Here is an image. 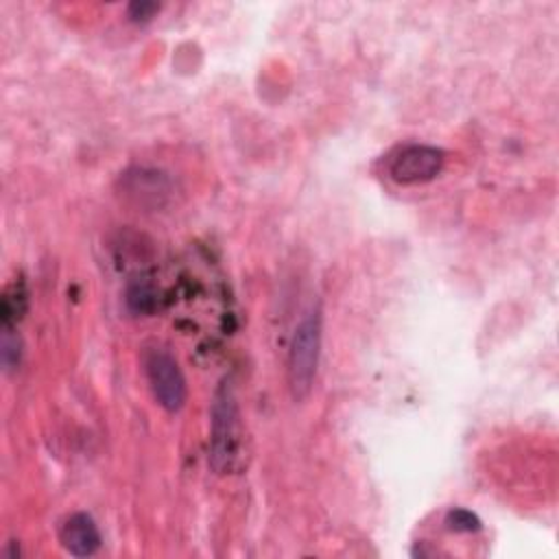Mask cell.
Returning <instances> with one entry per match:
<instances>
[{
  "mask_svg": "<svg viewBox=\"0 0 559 559\" xmlns=\"http://www.w3.org/2000/svg\"><path fill=\"white\" fill-rule=\"evenodd\" d=\"M24 301H26L24 290L17 288V284H13V286L4 293V297H2V308H0V312H2V325H4V328H13V323H15V321L20 319V314L24 312Z\"/></svg>",
  "mask_w": 559,
  "mask_h": 559,
  "instance_id": "cell-6",
  "label": "cell"
},
{
  "mask_svg": "<svg viewBox=\"0 0 559 559\" xmlns=\"http://www.w3.org/2000/svg\"><path fill=\"white\" fill-rule=\"evenodd\" d=\"M445 524L452 528V531H476L480 526V522L476 520L474 513L465 511V509H454L448 513L445 518Z\"/></svg>",
  "mask_w": 559,
  "mask_h": 559,
  "instance_id": "cell-7",
  "label": "cell"
},
{
  "mask_svg": "<svg viewBox=\"0 0 559 559\" xmlns=\"http://www.w3.org/2000/svg\"><path fill=\"white\" fill-rule=\"evenodd\" d=\"M159 7L155 2H133L129 4V17L135 20V22H144L148 20Z\"/></svg>",
  "mask_w": 559,
  "mask_h": 559,
  "instance_id": "cell-8",
  "label": "cell"
},
{
  "mask_svg": "<svg viewBox=\"0 0 559 559\" xmlns=\"http://www.w3.org/2000/svg\"><path fill=\"white\" fill-rule=\"evenodd\" d=\"M59 542L70 555L90 557L100 546V533L87 513H72L59 528Z\"/></svg>",
  "mask_w": 559,
  "mask_h": 559,
  "instance_id": "cell-5",
  "label": "cell"
},
{
  "mask_svg": "<svg viewBox=\"0 0 559 559\" xmlns=\"http://www.w3.org/2000/svg\"><path fill=\"white\" fill-rule=\"evenodd\" d=\"M443 168V151L428 144H406L389 159V177L397 183L413 186L435 179Z\"/></svg>",
  "mask_w": 559,
  "mask_h": 559,
  "instance_id": "cell-4",
  "label": "cell"
},
{
  "mask_svg": "<svg viewBox=\"0 0 559 559\" xmlns=\"http://www.w3.org/2000/svg\"><path fill=\"white\" fill-rule=\"evenodd\" d=\"M240 448V424L238 406L229 384H221L212 404V445L210 463L216 472H227L234 467Z\"/></svg>",
  "mask_w": 559,
  "mask_h": 559,
  "instance_id": "cell-2",
  "label": "cell"
},
{
  "mask_svg": "<svg viewBox=\"0 0 559 559\" xmlns=\"http://www.w3.org/2000/svg\"><path fill=\"white\" fill-rule=\"evenodd\" d=\"M321 352V314L310 310L295 328L288 349V389L295 402L304 400L314 382Z\"/></svg>",
  "mask_w": 559,
  "mask_h": 559,
  "instance_id": "cell-1",
  "label": "cell"
},
{
  "mask_svg": "<svg viewBox=\"0 0 559 559\" xmlns=\"http://www.w3.org/2000/svg\"><path fill=\"white\" fill-rule=\"evenodd\" d=\"M144 371L157 404L168 413L179 411L186 402V380L177 360L166 349H148Z\"/></svg>",
  "mask_w": 559,
  "mask_h": 559,
  "instance_id": "cell-3",
  "label": "cell"
}]
</instances>
